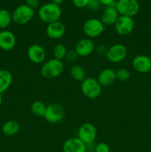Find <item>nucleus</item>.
Masks as SVG:
<instances>
[{"label": "nucleus", "mask_w": 151, "mask_h": 152, "mask_svg": "<svg viewBox=\"0 0 151 152\" xmlns=\"http://www.w3.org/2000/svg\"><path fill=\"white\" fill-rule=\"evenodd\" d=\"M62 15V10L59 4L53 2L47 3L41 6L38 12L39 19L47 25L59 20Z\"/></svg>", "instance_id": "f257e3e1"}, {"label": "nucleus", "mask_w": 151, "mask_h": 152, "mask_svg": "<svg viewBox=\"0 0 151 152\" xmlns=\"http://www.w3.org/2000/svg\"><path fill=\"white\" fill-rule=\"evenodd\" d=\"M65 65L63 62L53 58L44 62L41 66L40 73L44 79H54L59 77L63 73Z\"/></svg>", "instance_id": "f03ea898"}, {"label": "nucleus", "mask_w": 151, "mask_h": 152, "mask_svg": "<svg viewBox=\"0 0 151 152\" xmlns=\"http://www.w3.org/2000/svg\"><path fill=\"white\" fill-rule=\"evenodd\" d=\"M102 86L97 79L87 77L81 83V90L83 94L89 99H96L102 94Z\"/></svg>", "instance_id": "7ed1b4c3"}, {"label": "nucleus", "mask_w": 151, "mask_h": 152, "mask_svg": "<svg viewBox=\"0 0 151 152\" xmlns=\"http://www.w3.org/2000/svg\"><path fill=\"white\" fill-rule=\"evenodd\" d=\"M11 15L12 21L16 25H25L34 17V10L26 4H21L15 8Z\"/></svg>", "instance_id": "20e7f679"}, {"label": "nucleus", "mask_w": 151, "mask_h": 152, "mask_svg": "<svg viewBox=\"0 0 151 152\" xmlns=\"http://www.w3.org/2000/svg\"><path fill=\"white\" fill-rule=\"evenodd\" d=\"M105 26L100 19H89L83 25V32L87 38H96L103 34Z\"/></svg>", "instance_id": "39448f33"}, {"label": "nucleus", "mask_w": 151, "mask_h": 152, "mask_svg": "<svg viewBox=\"0 0 151 152\" xmlns=\"http://www.w3.org/2000/svg\"><path fill=\"white\" fill-rule=\"evenodd\" d=\"M115 8L120 16H136L140 10V5L137 0H118L115 3Z\"/></svg>", "instance_id": "423d86ee"}, {"label": "nucleus", "mask_w": 151, "mask_h": 152, "mask_svg": "<svg viewBox=\"0 0 151 152\" xmlns=\"http://www.w3.org/2000/svg\"><path fill=\"white\" fill-rule=\"evenodd\" d=\"M64 116H65V111L63 107L60 104L53 102L47 105L44 118L49 123L56 124L60 123L63 120Z\"/></svg>", "instance_id": "0eeeda50"}, {"label": "nucleus", "mask_w": 151, "mask_h": 152, "mask_svg": "<svg viewBox=\"0 0 151 152\" xmlns=\"http://www.w3.org/2000/svg\"><path fill=\"white\" fill-rule=\"evenodd\" d=\"M106 57L112 63H118L126 59L127 56V48L124 45L115 44L107 48Z\"/></svg>", "instance_id": "6e6552de"}, {"label": "nucleus", "mask_w": 151, "mask_h": 152, "mask_svg": "<svg viewBox=\"0 0 151 152\" xmlns=\"http://www.w3.org/2000/svg\"><path fill=\"white\" fill-rule=\"evenodd\" d=\"M78 138H79L86 145L93 144L97 136V130L93 124L84 123L78 129Z\"/></svg>", "instance_id": "1a4fd4ad"}, {"label": "nucleus", "mask_w": 151, "mask_h": 152, "mask_svg": "<svg viewBox=\"0 0 151 152\" xmlns=\"http://www.w3.org/2000/svg\"><path fill=\"white\" fill-rule=\"evenodd\" d=\"M114 26L115 31L118 35L126 37L133 32L135 27V22L133 17L120 16Z\"/></svg>", "instance_id": "9d476101"}, {"label": "nucleus", "mask_w": 151, "mask_h": 152, "mask_svg": "<svg viewBox=\"0 0 151 152\" xmlns=\"http://www.w3.org/2000/svg\"><path fill=\"white\" fill-rule=\"evenodd\" d=\"M133 69L140 74H147L151 71V58L147 55L141 54L135 56L132 61Z\"/></svg>", "instance_id": "9b49d317"}, {"label": "nucleus", "mask_w": 151, "mask_h": 152, "mask_svg": "<svg viewBox=\"0 0 151 152\" xmlns=\"http://www.w3.org/2000/svg\"><path fill=\"white\" fill-rule=\"evenodd\" d=\"M96 49L94 42L90 38H84L78 40L74 50L78 53V56L86 57L93 53Z\"/></svg>", "instance_id": "f8f14e48"}, {"label": "nucleus", "mask_w": 151, "mask_h": 152, "mask_svg": "<svg viewBox=\"0 0 151 152\" xmlns=\"http://www.w3.org/2000/svg\"><path fill=\"white\" fill-rule=\"evenodd\" d=\"M28 57L30 60L35 64H41L46 59V51L44 48L38 44H33L28 49Z\"/></svg>", "instance_id": "ddd939ff"}, {"label": "nucleus", "mask_w": 151, "mask_h": 152, "mask_svg": "<svg viewBox=\"0 0 151 152\" xmlns=\"http://www.w3.org/2000/svg\"><path fill=\"white\" fill-rule=\"evenodd\" d=\"M16 44L15 34L8 30L0 31V48L4 51L13 50Z\"/></svg>", "instance_id": "4468645a"}, {"label": "nucleus", "mask_w": 151, "mask_h": 152, "mask_svg": "<svg viewBox=\"0 0 151 152\" xmlns=\"http://www.w3.org/2000/svg\"><path fill=\"white\" fill-rule=\"evenodd\" d=\"M62 151L63 152H87V147L79 138L72 137L65 141Z\"/></svg>", "instance_id": "2eb2a0df"}, {"label": "nucleus", "mask_w": 151, "mask_h": 152, "mask_svg": "<svg viewBox=\"0 0 151 152\" xmlns=\"http://www.w3.org/2000/svg\"><path fill=\"white\" fill-rule=\"evenodd\" d=\"M65 31V25L59 21L49 24L46 28V34L51 39H59L64 37Z\"/></svg>", "instance_id": "dca6fc26"}, {"label": "nucleus", "mask_w": 151, "mask_h": 152, "mask_svg": "<svg viewBox=\"0 0 151 152\" xmlns=\"http://www.w3.org/2000/svg\"><path fill=\"white\" fill-rule=\"evenodd\" d=\"M119 16L120 15L115 8V5L109 6L102 12L100 20L105 26H110L115 25Z\"/></svg>", "instance_id": "f3484780"}, {"label": "nucleus", "mask_w": 151, "mask_h": 152, "mask_svg": "<svg viewBox=\"0 0 151 152\" xmlns=\"http://www.w3.org/2000/svg\"><path fill=\"white\" fill-rule=\"evenodd\" d=\"M97 80L99 84L104 87H109L116 81L115 71L113 68H105L99 74Z\"/></svg>", "instance_id": "a211bd4d"}, {"label": "nucleus", "mask_w": 151, "mask_h": 152, "mask_svg": "<svg viewBox=\"0 0 151 152\" xmlns=\"http://www.w3.org/2000/svg\"><path fill=\"white\" fill-rule=\"evenodd\" d=\"M13 82V75L8 70H0V94L8 90Z\"/></svg>", "instance_id": "6ab92c4d"}, {"label": "nucleus", "mask_w": 151, "mask_h": 152, "mask_svg": "<svg viewBox=\"0 0 151 152\" xmlns=\"http://www.w3.org/2000/svg\"><path fill=\"white\" fill-rule=\"evenodd\" d=\"M20 130L19 124L15 120H7L1 126V132L7 137H13Z\"/></svg>", "instance_id": "aec40b11"}, {"label": "nucleus", "mask_w": 151, "mask_h": 152, "mask_svg": "<svg viewBox=\"0 0 151 152\" xmlns=\"http://www.w3.org/2000/svg\"><path fill=\"white\" fill-rule=\"evenodd\" d=\"M70 76L74 80L77 82L81 83L84 81L86 77V71L83 67L81 65H76L71 68L70 69Z\"/></svg>", "instance_id": "412c9836"}, {"label": "nucleus", "mask_w": 151, "mask_h": 152, "mask_svg": "<svg viewBox=\"0 0 151 152\" xmlns=\"http://www.w3.org/2000/svg\"><path fill=\"white\" fill-rule=\"evenodd\" d=\"M46 108L47 105L40 100L34 101L30 107L31 112L33 113V114L39 117H44L46 112Z\"/></svg>", "instance_id": "4be33fe9"}, {"label": "nucleus", "mask_w": 151, "mask_h": 152, "mask_svg": "<svg viewBox=\"0 0 151 152\" xmlns=\"http://www.w3.org/2000/svg\"><path fill=\"white\" fill-rule=\"evenodd\" d=\"M12 21V15L5 9L0 10V29L5 30L10 25Z\"/></svg>", "instance_id": "5701e85b"}, {"label": "nucleus", "mask_w": 151, "mask_h": 152, "mask_svg": "<svg viewBox=\"0 0 151 152\" xmlns=\"http://www.w3.org/2000/svg\"><path fill=\"white\" fill-rule=\"evenodd\" d=\"M67 52H68V50L65 45L61 44V43L56 44L53 48V58L62 61L65 58Z\"/></svg>", "instance_id": "b1692460"}, {"label": "nucleus", "mask_w": 151, "mask_h": 152, "mask_svg": "<svg viewBox=\"0 0 151 152\" xmlns=\"http://www.w3.org/2000/svg\"><path fill=\"white\" fill-rule=\"evenodd\" d=\"M115 76H116V80L124 83L130 78V72L127 68H121L115 71Z\"/></svg>", "instance_id": "393cba45"}, {"label": "nucleus", "mask_w": 151, "mask_h": 152, "mask_svg": "<svg viewBox=\"0 0 151 152\" xmlns=\"http://www.w3.org/2000/svg\"><path fill=\"white\" fill-rule=\"evenodd\" d=\"M102 4L99 1V0H90L87 7L91 11H98L100 10Z\"/></svg>", "instance_id": "a878e982"}, {"label": "nucleus", "mask_w": 151, "mask_h": 152, "mask_svg": "<svg viewBox=\"0 0 151 152\" xmlns=\"http://www.w3.org/2000/svg\"><path fill=\"white\" fill-rule=\"evenodd\" d=\"M78 57L79 56H78V53H76L75 50H68V52H67L65 59H66L69 62H73L76 61Z\"/></svg>", "instance_id": "bb28decb"}, {"label": "nucleus", "mask_w": 151, "mask_h": 152, "mask_svg": "<svg viewBox=\"0 0 151 152\" xmlns=\"http://www.w3.org/2000/svg\"><path fill=\"white\" fill-rule=\"evenodd\" d=\"M94 152H110V148L107 144L102 142L96 145Z\"/></svg>", "instance_id": "cd10ccee"}, {"label": "nucleus", "mask_w": 151, "mask_h": 152, "mask_svg": "<svg viewBox=\"0 0 151 152\" xmlns=\"http://www.w3.org/2000/svg\"><path fill=\"white\" fill-rule=\"evenodd\" d=\"M90 0H73L74 5L78 8H83L87 7Z\"/></svg>", "instance_id": "c85d7f7f"}, {"label": "nucleus", "mask_w": 151, "mask_h": 152, "mask_svg": "<svg viewBox=\"0 0 151 152\" xmlns=\"http://www.w3.org/2000/svg\"><path fill=\"white\" fill-rule=\"evenodd\" d=\"M26 1V4L31 7L32 9H36L38 7V4H39V0H25Z\"/></svg>", "instance_id": "c756f323"}, {"label": "nucleus", "mask_w": 151, "mask_h": 152, "mask_svg": "<svg viewBox=\"0 0 151 152\" xmlns=\"http://www.w3.org/2000/svg\"><path fill=\"white\" fill-rule=\"evenodd\" d=\"M95 50H96L98 53L99 55H106L107 51V48H106V46L104 45H99L96 48Z\"/></svg>", "instance_id": "7c9ffc66"}, {"label": "nucleus", "mask_w": 151, "mask_h": 152, "mask_svg": "<svg viewBox=\"0 0 151 152\" xmlns=\"http://www.w3.org/2000/svg\"><path fill=\"white\" fill-rule=\"evenodd\" d=\"M99 1H100L102 5H105L107 7H109V6H115L113 5L114 2H115V0H99Z\"/></svg>", "instance_id": "2f4dec72"}, {"label": "nucleus", "mask_w": 151, "mask_h": 152, "mask_svg": "<svg viewBox=\"0 0 151 152\" xmlns=\"http://www.w3.org/2000/svg\"><path fill=\"white\" fill-rule=\"evenodd\" d=\"M52 1H53V2L55 3V4H61V3L63 2L64 0H52Z\"/></svg>", "instance_id": "473e14b6"}, {"label": "nucleus", "mask_w": 151, "mask_h": 152, "mask_svg": "<svg viewBox=\"0 0 151 152\" xmlns=\"http://www.w3.org/2000/svg\"><path fill=\"white\" fill-rule=\"evenodd\" d=\"M1 105H2V96L0 94V107L1 106Z\"/></svg>", "instance_id": "72a5a7b5"}, {"label": "nucleus", "mask_w": 151, "mask_h": 152, "mask_svg": "<svg viewBox=\"0 0 151 152\" xmlns=\"http://www.w3.org/2000/svg\"><path fill=\"white\" fill-rule=\"evenodd\" d=\"M87 152H94L93 151H87Z\"/></svg>", "instance_id": "f704fd0d"}]
</instances>
